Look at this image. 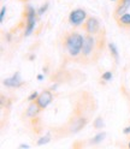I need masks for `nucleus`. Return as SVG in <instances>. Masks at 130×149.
<instances>
[{
	"mask_svg": "<svg viewBox=\"0 0 130 149\" xmlns=\"http://www.w3.org/2000/svg\"><path fill=\"white\" fill-rule=\"evenodd\" d=\"M128 148H130V141H129V143H128Z\"/></svg>",
	"mask_w": 130,
	"mask_h": 149,
	"instance_id": "25",
	"label": "nucleus"
},
{
	"mask_svg": "<svg viewBox=\"0 0 130 149\" xmlns=\"http://www.w3.org/2000/svg\"><path fill=\"white\" fill-rule=\"evenodd\" d=\"M116 22L120 28H124V29H130V13L125 12L124 15H122L120 17L116 18Z\"/></svg>",
	"mask_w": 130,
	"mask_h": 149,
	"instance_id": "11",
	"label": "nucleus"
},
{
	"mask_svg": "<svg viewBox=\"0 0 130 149\" xmlns=\"http://www.w3.org/2000/svg\"><path fill=\"white\" fill-rule=\"evenodd\" d=\"M51 141V137L48 135H46V136H42L38 142H36V146H43V144H47L48 142Z\"/></svg>",
	"mask_w": 130,
	"mask_h": 149,
	"instance_id": "15",
	"label": "nucleus"
},
{
	"mask_svg": "<svg viewBox=\"0 0 130 149\" xmlns=\"http://www.w3.org/2000/svg\"><path fill=\"white\" fill-rule=\"evenodd\" d=\"M42 109L39 107V105L36 104V101H31L29 102V106L27 107V111H25V117L28 119H34L39 116V113Z\"/></svg>",
	"mask_w": 130,
	"mask_h": 149,
	"instance_id": "10",
	"label": "nucleus"
},
{
	"mask_svg": "<svg viewBox=\"0 0 130 149\" xmlns=\"http://www.w3.org/2000/svg\"><path fill=\"white\" fill-rule=\"evenodd\" d=\"M129 8H130V0H118L117 6L115 8V12H113L115 19L120 17L122 15H124L125 12H128Z\"/></svg>",
	"mask_w": 130,
	"mask_h": 149,
	"instance_id": "9",
	"label": "nucleus"
},
{
	"mask_svg": "<svg viewBox=\"0 0 130 149\" xmlns=\"http://www.w3.org/2000/svg\"><path fill=\"white\" fill-rule=\"evenodd\" d=\"M39 95H40V93L39 91H33L31 94L28 96V99H27V101L28 102H31V101H36V99L39 97Z\"/></svg>",
	"mask_w": 130,
	"mask_h": 149,
	"instance_id": "18",
	"label": "nucleus"
},
{
	"mask_svg": "<svg viewBox=\"0 0 130 149\" xmlns=\"http://www.w3.org/2000/svg\"><path fill=\"white\" fill-rule=\"evenodd\" d=\"M24 81L21 78V73L20 72H15L11 77H7L3 81V84L7 88H12V89H18L22 86H24Z\"/></svg>",
	"mask_w": 130,
	"mask_h": 149,
	"instance_id": "8",
	"label": "nucleus"
},
{
	"mask_svg": "<svg viewBox=\"0 0 130 149\" xmlns=\"http://www.w3.org/2000/svg\"><path fill=\"white\" fill-rule=\"evenodd\" d=\"M48 10V3H45L43 5H41L39 8H38V15L39 17H41L42 15H45V12Z\"/></svg>",
	"mask_w": 130,
	"mask_h": 149,
	"instance_id": "17",
	"label": "nucleus"
},
{
	"mask_svg": "<svg viewBox=\"0 0 130 149\" xmlns=\"http://www.w3.org/2000/svg\"><path fill=\"white\" fill-rule=\"evenodd\" d=\"M85 36L77 31H69L63 36V48L66 57L71 60H80Z\"/></svg>",
	"mask_w": 130,
	"mask_h": 149,
	"instance_id": "2",
	"label": "nucleus"
},
{
	"mask_svg": "<svg viewBox=\"0 0 130 149\" xmlns=\"http://www.w3.org/2000/svg\"><path fill=\"white\" fill-rule=\"evenodd\" d=\"M112 77H113L112 71H106V72H104L103 74H101V79L105 81V82H110L111 79H112Z\"/></svg>",
	"mask_w": 130,
	"mask_h": 149,
	"instance_id": "16",
	"label": "nucleus"
},
{
	"mask_svg": "<svg viewBox=\"0 0 130 149\" xmlns=\"http://www.w3.org/2000/svg\"><path fill=\"white\" fill-rule=\"evenodd\" d=\"M105 138H106V132H105V131H103V132H99L98 135H95L94 137H93V138L90 139L89 143H90V144H93V146H95V144L101 143V142H103Z\"/></svg>",
	"mask_w": 130,
	"mask_h": 149,
	"instance_id": "13",
	"label": "nucleus"
},
{
	"mask_svg": "<svg viewBox=\"0 0 130 149\" xmlns=\"http://www.w3.org/2000/svg\"><path fill=\"white\" fill-rule=\"evenodd\" d=\"M111 1H116V0H111Z\"/></svg>",
	"mask_w": 130,
	"mask_h": 149,
	"instance_id": "26",
	"label": "nucleus"
},
{
	"mask_svg": "<svg viewBox=\"0 0 130 149\" xmlns=\"http://www.w3.org/2000/svg\"><path fill=\"white\" fill-rule=\"evenodd\" d=\"M6 11H7L6 5H3L1 11H0V22H1V24H3V23H4V21H5V15H6Z\"/></svg>",
	"mask_w": 130,
	"mask_h": 149,
	"instance_id": "19",
	"label": "nucleus"
},
{
	"mask_svg": "<svg viewBox=\"0 0 130 149\" xmlns=\"http://www.w3.org/2000/svg\"><path fill=\"white\" fill-rule=\"evenodd\" d=\"M24 16H25V26H24V36L28 37L29 35L33 34L35 30L36 23H38V10L31 6V5H27L24 8Z\"/></svg>",
	"mask_w": 130,
	"mask_h": 149,
	"instance_id": "3",
	"label": "nucleus"
},
{
	"mask_svg": "<svg viewBox=\"0 0 130 149\" xmlns=\"http://www.w3.org/2000/svg\"><path fill=\"white\" fill-rule=\"evenodd\" d=\"M83 30L89 35H98L101 31V24L96 17L88 16L87 21L83 23Z\"/></svg>",
	"mask_w": 130,
	"mask_h": 149,
	"instance_id": "5",
	"label": "nucleus"
},
{
	"mask_svg": "<svg viewBox=\"0 0 130 149\" xmlns=\"http://www.w3.org/2000/svg\"><path fill=\"white\" fill-rule=\"evenodd\" d=\"M87 18H88V15H87L86 10L78 7V8H73L69 13L68 21H69V24H71L73 28H77L85 23L87 21Z\"/></svg>",
	"mask_w": 130,
	"mask_h": 149,
	"instance_id": "4",
	"label": "nucleus"
},
{
	"mask_svg": "<svg viewBox=\"0 0 130 149\" xmlns=\"http://www.w3.org/2000/svg\"><path fill=\"white\" fill-rule=\"evenodd\" d=\"M88 123V119L83 116H77L75 117L72 120H70V123L68 125V130H69V134H76L80 130H82Z\"/></svg>",
	"mask_w": 130,
	"mask_h": 149,
	"instance_id": "6",
	"label": "nucleus"
},
{
	"mask_svg": "<svg viewBox=\"0 0 130 149\" xmlns=\"http://www.w3.org/2000/svg\"><path fill=\"white\" fill-rule=\"evenodd\" d=\"M38 81H43V74H39V76H38Z\"/></svg>",
	"mask_w": 130,
	"mask_h": 149,
	"instance_id": "22",
	"label": "nucleus"
},
{
	"mask_svg": "<svg viewBox=\"0 0 130 149\" xmlns=\"http://www.w3.org/2000/svg\"><path fill=\"white\" fill-rule=\"evenodd\" d=\"M34 59H35V55H34V54L29 57V60H34Z\"/></svg>",
	"mask_w": 130,
	"mask_h": 149,
	"instance_id": "23",
	"label": "nucleus"
},
{
	"mask_svg": "<svg viewBox=\"0 0 130 149\" xmlns=\"http://www.w3.org/2000/svg\"><path fill=\"white\" fill-rule=\"evenodd\" d=\"M52 101H53V93L50 89H46L42 93H40L39 97L36 99V104H38L39 107L43 111L52 104Z\"/></svg>",
	"mask_w": 130,
	"mask_h": 149,
	"instance_id": "7",
	"label": "nucleus"
},
{
	"mask_svg": "<svg viewBox=\"0 0 130 149\" xmlns=\"http://www.w3.org/2000/svg\"><path fill=\"white\" fill-rule=\"evenodd\" d=\"M20 1H23V3H25V1H28V0H20Z\"/></svg>",
	"mask_w": 130,
	"mask_h": 149,
	"instance_id": "24",
	"label": "nucleus"
},
{
	"mask_svg": "<svg viewBox=\"0 0 130 149\" xmlns=\"http://www.w3.org/2000/svg\"><path fill=\"white\" fill-rule=\"evenodd\" d=\"M123 134H124V135H128V134H130V126H127V127L123 130Z\"/></svg>",
	"mask_w": 130,
	"mask_h": 149,
	"instance_id": "20",
	"label": "nucleus"
},
{
	"mask_svg": "<svg viewBox=\"0 0 130 149\" xmlns=\"http://www.w3.org/2000/svg\"><path fill=\"white\" fill-rule=\"evenodd\" d=\"M29 147H30L29 144H21V146H20V147H18V148H20V149H21V148H29Z\"/></svg>",
	"mask_w": 130,
	"mask_h": 149,
	"instance_id": "21",
	"label": "nucleus"
},
{
	"mask_svg": "<svg viewBox=\"0 0 130 149\" xmlns=\"http://www.w3.org/2000/svg\"><path fill=\"white\" fill-rule=\"evenodd\" d=\"M104 42L105 36H101V31L98 35L86 34L80 61H95L100 55V51L104 49Z\"/></svg>",
	"mask_w": 130,
	"mask_h": 149,
	"instance_id": "1",
	"label": "nucleus"
},
{
	"mask_svg": "<svg viewBox=\"0 0 130 149\" xmlns=\"http://www.w3.org/2000/svg\"><path fill=\"white\" fill-rule=\"evenodd\" d=\"M93 126H94V129H96V130L103 129V127L105 126V123H104L103 117H96L95 120L93 122Z\"/></svg>",
	"mask_w": 130,
	"mask_h": 149,
	"instance_id": "14",
	"label": "nucleus"
},
{
	"mask_svg": "<svg viewBox=\"0 0 130 149\" xmlns=\"http://www.w3.org/2000/svg\"><path fill=\"white\" fill-rule=\"evenodd\" d=\"M107 46H108V49H110L111 55H112V58L115 59V63L118 64V63H119V52H118V48H117L116 43H113V42H108Z\"/></svg>",
	"mask_w": 130,
	"mask_h": 149,
	"instance_id": "12",
	"label": "nucleus"
}]
</instances>
